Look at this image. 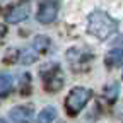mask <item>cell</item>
Returning a JSON list of instances; mask_svg holds the SVG:
<instances>
[{"label": "cell", "mask_w": 123, "mask_h": 123, "mask_svg": "<svg viewBox=\"0 0 123 123\" xmlns=\"http://www.w3.org/2000/svg\"><path fill=\"white\" fill-rule=\"evenodd\" d=\"M87 31L98 39H108L118 31V22L110 14L103 10H94L87 17Z\"/></svg>", "instance_id": "obj_1"}, {"label": "cell", "mask_w": 123, "mask_h": 123, "mask_svg": "<svg viewBox=\"0 0 123 123\" xmlns=\"http://www.w3.org/2000/svg\"><path fill=\"white\" fill-rule=\"evenodd\" d=\"M91 96H92V91L91 89H87V87H74L70 91V94L67 96V99H65L67 111L70 115L79 113L82 108L87 104V101L91 99Z\"/></svg>", "instance_id": "obj_2"}, {"label": "cell", "mask_w": 123, "mask_h": 123, "mask_svg": "<svg viewBox=\"0 0 123 123\" xmlns=\"http://www.w3.org/2000/svg\"><path fill=\"white\" fill-rule=\"evenodd\" d=\"M56 14H58V5L55 0H44V2L39 4L36 17L41 24H50L56 19Z\"/></svg>", "instance_id": "obj_3"}, {"label": "cell", "mask_w": 123, "mask_h": 123, "mask_svg": "<svg viewBox=\"0 0 123 123\" xmlns=\"http://www.w3.org/2000/svg\"><path fill=\"white\" fill-rule=\"evenodd\" d=\"M43 77H44V87H46V91L55 92V91H60L62 86H63V74H62V70L56 65H53L50 68V75L43 74Z\"/></svg>", "instance_id": "obj_4"}, {"label": "cell", "mask_w": 123, "mask_h": 123, "mask_svg": "<svg viewBox=\"0 0 123 123\" xmlns=\"http://www.w3.org/2000/svg\"><path fill=\"white\" fill-rule=\"evenodd\" d=\"M34 111L31 106H15L9 111V118L12 123H31Z\"/></svg>", "instance_id": "obj_5"}, {"label": "cell", "mask_w": 123, "mask_h": 123, "mask_svg": "<svg viewBox=\"0 0 123 123\" xmlns=\"http://www.w3.org/2000/svg\"><path fill=\"white\" fill-rule=\"evenodd\" d=\"M27 15H29V5H27V4L15 5V7L10 9L9 14H7V22H10V24L22 22L24 19H27Z\"/></svg>", "instance_id": "obj_6"}, {"label": "cell", "mask_w": 123, "mask_h": 123, "mask_svg": "<svg viewBox=\"0 0 123 123\" xmlns=\"http://www.w3.org/2000/svg\"><path fill=\"white\" fill-rule=\"evenodd\" d=\"M104 65L110 67V68H115V67L123 65V50L115 48L111 51H108L106 56H104Z\"/></svg>", "instance_id": "obj_7"}, {"label": "cell", "mask_w": 123, "mask_h": 123, "mask_svg": "<svg viewBox=\"0 0 123 123\" xmlns=\"http://www.w3.org/2000/svg\"><path fill=\"white\" fill-rule=\"evenodd\" d=\"M12 87H14V79H12V75L2 72V74H0V98L7 96L9 92L12 91Z\"/></svg>", "instance_id": "obj_8"}, {"label": "cell", "mask_w": 123, "mask_h": 123, "mask_svg": "<svg viewBox=\"0 0 123 123\" xmlns=\"http://www.w3.org/2000/svg\"><path fill=\"white\" fill-rule=\"evenodd\" d=\"M120 94V82H111V84H106L104 86V98L108 101H115Z\"/></svg>", "instance_id": "obj_9"}, {"label": "cell", "mask_w": 123, "mask_h": 123, "mask_svg": "<svg viewBox=\"0 0 123 123\" xmlns=\"http://www.w3.org/2000/svg\"><path fill=\"white\" fill-rule=\"evenodd\" d=\"M56 118V110L53 106H48L38 115V123H51Z\"/></svg>", "instance_id": "obj_10"}, {"label": "cell", "mask_w": 123, "mask_h": 123, "mask_svg": "<svg viewBox=\"0 0 123 123\" xmlns=\"http://www.w3.org/2000/svg\"><path fill=\"white\" fill-rule=\"evenodd\" d=\"M33 48L38 51V53H43L50 48V38L48 36H36L34 41H33Z\"/></svg>", "instance_id": "obj_11"}, {"label": "cell", "mask_w": 123, "mask_h": 123, "mask_svg": "<svg viewBox=\"0 0 123 123\" xmlns=\"http://www.w3.org/2000/svg\"><path fill=\"white\" fill-rule=\"evenodd\" d=\"M38 51L33 48V46H31V48H27V50H24L22 53H21V62H22V63H33V62H36L38 60Z\"/></svg>", "instance_id": "obj_12"}, {"label": "cell", "mask_w": 123, "mask_h": 123, "mask_svg": "<svg viewBox=\"0 0 123 123\" xmlns=\"http://www.w3.org/2000/svg\"><path fill=\"white\" fill-rule=\"evenodd\" d=\"M0 123H5V121H4V120H0Z\"/></svg>", "instance_id": "obj_13"}]
</instances>
